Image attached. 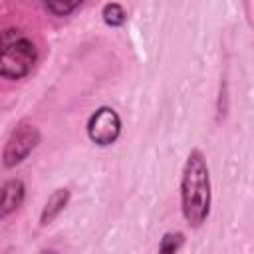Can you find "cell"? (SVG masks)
I'll list each match as a JSON object with an SVG mask.
<instances>
[{
	"instance_id": "obj_7",
	"label": "cell",
	"mask_w": 254,
	"mask_h": 254,
	"mask_svg": "<svg viewBox=\"0 0 254 254\" xmlns=\"http://www.w3.org/2000/svg\"><path fill=\"white\" fill-rule=\"evenodd\" d=\"M101 18H103V22H105L107 26L117 28V26H123V24H125L127 14H125V10H123L121 4L109 2V4H105V6L101 8Z\"/></svg>"
},
{
	"instance_id": "obj_8",
	"label": "cell",
	"mask_w": 254,
	"mask_h": 254,
	"mask_svg": "<svg viewBox=\"0 0 254 254\" xmlns=\"http://www.w3.org/2000/svg\"><path fill=\"white\" fill-rule=\"evenodd\" d=\"M185 244L183 232H167L159 242V254H177Z\"/></svg>"
},
{
	"instance_id": "obj_6",
	"label": "cell",
	"mask_w": 254,
	"mask_h": 254,
	"mask_svg": "<svg viewBox=\"0 0 254 254\" xmlns=\"http://www.w3.org/2000/svg\"><path fill=\"white\" fill-rule=\"evenodd\" d=\"M69 202V190L67 189H58L50 194V198L46 200L42 214H40V224H50L52 220H56L60 216V212L67 206Z\"/></svg>"
},
{
	"instance_id": "obj_4",
	"label": "cell",
	"mask_w": 254,
	"mask_h": 254,
	"mask_svg": "<svg viewBox=\"0 0 254 254\" xmlns=\"http://www.w3.org/2000/svg\"><path fill=\"white\" fill-rule=\"evenodd\" d=\"M121 133V119L115 109L111 107H99L87 121V137L95 145H111L117 141Z\"/></svg>"
},
{
	"instance_id": "obj_1",
	"label": "cell",
	"mask_w": 254,
	"mask_h": 254,
	"mask_svg": "<svg viewBox=\"0 0 254 254\" xmlns=\"http://www.w3.org/2000/svg\"><path fill=\"white\" fill-rule=\"evenodd\" d=\"M181 210L185 220L198 228L210 212V175L204 155L194 149L189 153L181 177Z\"/></svg>"
},
{
	"instance_id": "obj_10",
	"label": "cell",
	"mask_w": 254,
	"mask_h": 254,
	"mask_svg": "<svg viewBox=\"0 0 254 254\" xmlns=\"http://www.w3.org/2000/svg\"><path fill=\"white\" fill-rule=\"evenodd\" d=\"M42 254H58V252H56V250H44Z\"/></svg>"
},
{
	"instance_id": "obj_3",
	"label": "cell",
	"mask_w": 254,
	"mask_h": 254,
	"mask_svg": "<svg viewBox=\"0 0 254 254\" xmlns=\"http://www.w3.org/2000/svg\"><path fill=\"white\" fill-rule=\"evenodd\" d=\"M40 143V131L36 125L32 123H20L8 137L4 151H2V163L4 167L12 169L16 165H20Z\"/></svg>"
},
{
	"instance_id": "obj_5",
	"label": "cell",
	"mask_w": 254,
	"mask_h": 254,
	"mask_svg": "<svg viewBox=\"0 0 254 254\" xmlns=\"http://www.w3.org/2000/svg\"><path fill=\"white\" fill-rule=\"evenodd\" d=\"M24 183L20 179H10L0 187V218H6L14 210H18L24 202Z\"/></svg>"
},
{
	"instance_id": "obj_9",
	"label": "cell",
	"mask_w": 254,
	"mask_h": 254,
	"mask_svg": "<svg viewBox=\"0 0 254 254\" xmlns=\"http://www.w3.org/2000/svg\"><path fill=\"white\" fill-rule=\"evenodd\" d=\"M81 6L79 0H73V2H65V0H52V2H44L42 8L54 16H69L73 10H77Z\"/></svg>"
},
{
	"instance_id": "obj_2",
	"label": "cell",
	"mask_w": 254,
	"mask_h": 254,
	"mask_svg": "<svg viewBox=\"0 0 254 254\" xmlns=\"http://www.w3.org/2000/svg\"><path fill=\"white\" fill-rule=\"evenodd\" d=\"M38 62L36 44L18 28L0 32V75L6 79L26 77Z\"/></svg>"
}]
</instances>
